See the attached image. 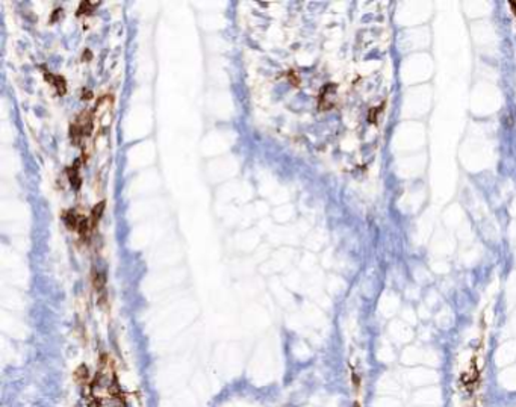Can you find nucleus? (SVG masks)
Here are the masks:
<instances>
[{"mask_svg": "<svg viewBox=\"0 0 516 407\" xmlns=\"http://www.w3.org/2000/svg\"><path fill=\"white\" fill-rule=\"evenodd\" d=\"M53 79H55V81H52V82L56 85L58 93H59V94H65V81H64V77H61V76H53Z\"/></svg>", "mask_w": 516, "mask_h": 407, "instance_id": "obj_6", "label": "nucleus"}, {"mask_svg": "<svg viewBox=\"0 0 516 407\" xmlns=\"http://www.w3.org/2000/svg\"><path fill=\"white\" fill-rule=\"evenodd\" d=\"M64 220H65V224H67L70 229H77L79 222H81V221H77L74 212H67V214H65V217H64Z\"/></svg>", "mask_w": 516, "mask_h": 407, "instance_id": "obj_5", "label": "nucleus"}, {"mask_svg": "<svg viewBox=\"0 0 516 407\" xmlns=\"http://www.w3.org/2000/svg\"><path fill=\"white\" fill-rule=\"evenodd\" d=\"M103 209H104V202H100L99 204H96L94 207H92L91 211V217H89V224H91V229H94L97 226V222L103 214Z\"/></svg>", "mask_w": 516, "mask_h": 407, "instance_id": "obj_1", "label": "nucleus"}, {"mask_svg": "<svg viewBox=\"0 0 516 407\" xmlns=\"http://www.w3.org/2000/svg\"><path fill=\"white\" fill-rule=\"evenodd\" d=\"M354 407H361V404H359V403H354Z\"/></svg>", "mask_w": 516, "mask_h": 407, "instance_id": "obj_9", "label": "nucleus"}, {"mask_svg": "<svg viewBox=\"0 0 516 407\" xmlns=\"http://www.w3.org/2000/svg\"><path fill=\"white\" fill-rule=\"evenodd\" d=\"M67 173H69L70 182L76 188H79V185H81V179H79V161H76L73 167L67 168Z\"/></svg>", "mask_w": 516, "mask_h": 407, "instance_id": "obj_2", "label": "nucleus"}, {"mask_svg": "<svg viewBox=\"0 0 516 407\" xmlns=\"http://www.w3.org/2000/svg\"><path fill=\"white\" fill-rule=\"evenodd\" d=\"M92 285H94L97 292H103L104 291V285H106V277H104L103 272H94L92 275Z\"/></svg>", "mask_w": 516, "mask_h": 407, "instance_id": "obj_3", "label": "nucleus"}, {"mask_svg": "<svg viewBox=\"0 0 516 407\" xmlns=\"http://www.w3.org/2000/svg\"><path fill=\"white\" fill-rule=\"evenodd\" d=\"M94 6H99V2H82V3H81V6H79L77 16H82V14H91V12L94 11Z\"/></svg>", "mask_w": 516, "mask_h": 407, "instance_id": "obj_4", "label": "nucleus"}, {"mask_svg": "<svg viewBox=\"0 0 516 407\" xmlns=\"http://www.w3.org/2000/svg\"><path fill=\"white\" fill-rule=\"evenodd\" d=\"M353 385H354V389H356V390L359 389V386H361V377L357 375L356 373H353Z\"/></svg>", "mask_w": 516, "mask_h": 407, "instance_id": "obj_7", "label": "nucleus"}, {"mask_svg": "<svg viewBox=\"0 0 516 407\" xmlns=\"http://www.w3.org/2000/svg\"><path fill=\"white\" fill-rule=\"evenodd\" d=\"M509 5H510V8H512V11H513V14L516 16V2H513V0H510Z\"/></svg>", "mask_w": 516, "mask_h": 407, "instance_id": "obj_8", "label": "nucleus"}]
</instances>
